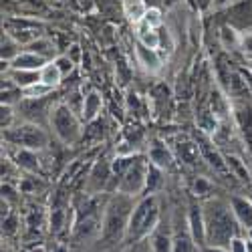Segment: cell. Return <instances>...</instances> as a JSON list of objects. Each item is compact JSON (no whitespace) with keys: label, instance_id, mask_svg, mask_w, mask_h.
Instances as JSON below:
<instances>
[{"label":"cell","instance_id":"9c48e42d","mask_svg":"<svg viewBox=\"0 0 252 252\" xmlns=\"http://www.w3.org/2000/svg\"><path fill=\"white\" fill-rule=\"evenodd\" d=\"M141 38H143V43H145V45H150V49H154V47L158 45V34H156V32L141 34Z\"/></svg>","mask_w":252,"mask_h":252},{"label":"cell","instance_id":"30bf717a","mask_svg":"<svg viewBox=\"0 0 252 252\" xmlns=\"http://www.w3.org/2000/svg\"><path fill=\"white\" fill-rule=\"evenodd\" d=\"M34 47H38V51H40V53H51V45H49V43H45V40H43V43H36Z\"/></svg>","mask_w":252,"mask_h":252},{"label":"cell","instance_id":"6da1fadb","mask_svg":"<svg viewBox=\"0 0 252 252\" xmlns=\"http://www.w3.org/2000/svg\"><path fill=\"white\" fill-rule=\"evenodd\" d=\"M230 232H232V224H230L226 214H216L212 218V236L214 238H228Z\"/></svg>","mask_w":252,"mask_h":252},{"label":"cell","instance_id":"ba28073f","mask_svg":"<svg viewBox=\"0 0 252 252\" xmlns=\"http://www.w3.org/2000/svg\"><path fill=\"white\" fill-rule=\"evenodd\" d=\"M145 23H148L150 27H158L159 25V12L156 8L148 10V12H145Z\"/></svg>","mask_w":252,"mask_h":252},{"label":"cell","instance_id":"8992f818","mask_svg":"<svg viewBox=\"0 0 252 252\" xmlns=\"http://www.w3.org/2000/svg\"><path fill=\"white\" fill-rule=\"evenodd\" d=\"M20 141L27 143V145H36V143H43L45 137L40 135L34 127H25L23 129V135H20Z\"/></svg>","mask_w":252,"mask_h":252},{"label":"cell","instance_id":"5b68a950","mask_svg":"<svg viewBox=\"0 0 252 252\" xmlns=\"http://www.w3.org/2000/svg\"><path fill=\"white\" fill-rule=\"evenodd\" d=\"M40 65H43V59L34 57V55H20L14 61V67H18V69H32V67H40Z\"/></svg>","mask_w":252,"mask_h":252},{"label":"cell","instance_id":"7a4b0ae2","mask_svg":"<svg viewBox=\"0 0 252 252\" xmlns=\"http://www.w3.org/2000/svg\"><path fill=\"white\" fill-rule=\"evenodd\" d=\"M150 214H154V206H152V202H145L137 212H135V216H133V222H131V232L135 230H141V228H145L143 224H148L150 222Z\"/></svg>","mask_w":252,"mask_h":252},{"label":"cell","instance_id":"52a82bcc","mask_svg":"<svg viewBox=\"0 0 252 252\" xmlns=\"http://www.w3.org/2000/svg\"><path fill=\"white\" fill-rule=\"evenodd\" d=\"M59 77H61V71H59V67L57 65H49L47 69H45V73H43V83L45 85H57L59 83Z\"/></svg>","mask_w":252,"mask_h":252},{"label":"cell","instance_id":"8fae6325","mask_svg":"<svg viewBox=\"0 0 252 252\" xmlns=\"http://www.w3.org/2000/svg\"><path fill=\"white\" fill-rule=\"evenodd\" d=\"M178 252H188V244H186L184 240H182V242L178 244Z\"/></svg>","mask_w":252,"mask_h":252},{"label":"cell","instance_id":"277c9868","mask_svg":"<svg viewBox=\"0 0 252 252\" xmlns=\"http://www.w3.org/2000/svg\"><path fill=\"white\" fill-rule=\"evenodd\" d=\"M125 12H127V16H131L133 20H139L141 16H145V6L141 0H125Z\"/></svg>","mask_w":252,"mask_h":252},{"label":"cell","instance_id":"3957f363","mask_svg":"<svg viewBox=\"0 0 252 252\" xmlns=\"http://www.w3.org/2000/svg\"><path fill=\"white\" fill-rule=\"evenodd\" d=\"M55 123H57L59 131H61L63 135H65V137H67V131L75 129V125H73V119H71V115H69V111H67V109H59V111H57Z\"/></svg>","mask_w":252,"mask_h":252}]
</instances>
